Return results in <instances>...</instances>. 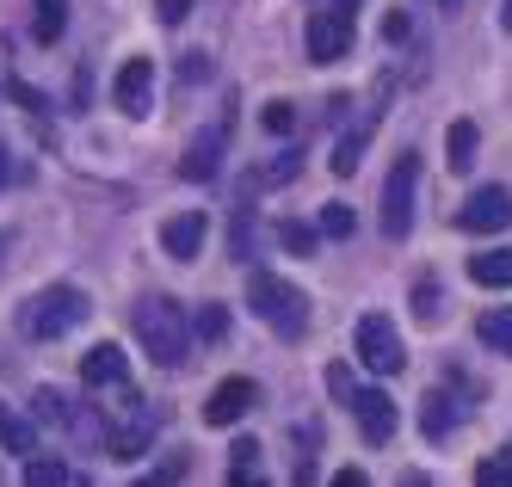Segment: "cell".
Returning a JSON list of instances; mask_svg holds the SVG:
<instances>
[{"label":"cell","mask_w":512,"mask_h":487,"mask_svg":"<svg viewBox=\"0 0 512 487\" xmlns=\"http://www.w3.org/2000/svg\"><path fill=\"white\" fill-rule=\"evenodd\" d=\"M130 321H136V346L149 352L161 370H173V364H186V352L198 346L192 340V315L173 303V296H136V309H130Z\"/></svg>","instance_id":"obj_1"},{"label":"cell","mask_w":512,"mask_h":487,"mask_svg":"<svg viewBox=\"0 0 512 487\" xmlns=\"http://www.w3.org/2000/svg\"><path fill=\"white\" fill-rule=\"evenodd\" d=\"M247 309L260 315L278 340H303V333H309V296L297 284L272 278V272H253L247 278Z\"/></svg>","instance_id":"obj_2"},{"label":"cell","mask_w":512,"mask_h":487,"mask_svg":"<svg viewBox=\"0 0 512 487\" xmlns=\"http://www.w3.org/2000/svg\"><path fill=\"white\" fill-rule=\"evenodd\" d=\"M87 290H75V284H50V290H38L31 303L19 309V333L25 340H62V333H75L81 321H87Z\"/></svg>","instance_id":"obj_3"},{"label":"cell","mask_w":512,"mask_h":487,"mask_svg":"<svg viewBox=\"0 0 512 487\" xmlns=\"http://www.w3.org/2000/svg\"><path fill=\"white\" fill-rule=\"evenodd\" d=\"M352 346H358V364L377 370V377H401V370H408V346H401V333H395V321H389L383 309L358 315Z\"/></svg>","instance_id":"obj_4"},{"label":"cell","mask_w":512,"mask_h":487,"mask_svg":"<svg viewBox=\"0 0 512 487\" xmlns=\"http://www.w3.org/2000/svg\"><path fill=\"white\" fill-rule=\"evenodd\" d=\"M414 185H420V155H401L383 179V235L389 241H408L414 229Z\"/></svg>","instance_id":"obj_5"},{"label":"cell","mask_w":512,"mask_h":487,"mask_svg":"<svg viewBox=\"0 0 512 487\" xmlns=\"http://www.w3.org/2000/svg\"><path fill=\"white\" fill-rule=\"evenodd\" d=\"M457 229L463 235H500V229H512V192H506V185H482V192L457 210Z\"/></svg>","instance_id":"obj_6"},{"label":"cell","mask_w":512,"mask_h":487,"mask_svg":"<svg viewBox=\"0 0 512 487\" xmlns=\"http://www.w3.org/2000/svg\"><path fill=\"white\" fill-rule=\"evenodd\" d=\"M112 99H118L124 118H149V111H155V62L149 56H130L118 68V81H112Z\"/></svg>","instance_id":"obj_7"},{"label":"cell","mask_w":512,"mask_h":487,"mask_svg":"<svg viewBox=\"0 0 512 487\" xmlns=\"http://www.w3.org/2000/svg\"><path fill=\"white\" fill-rule=\"evenodd\" d=\"M253 401H260V383L253 377H229V383H216L210 401H204V426H235L241 414H253Z\"/></svg>","instance_id":"obj_8"},{"label":"cell","mask_w":512,"mask_h":487,"mask_svg":"<svg viewBox=\"0 0 512 487\" xmlns=\"http://www.w3.org/2000/svg\"><path fill=\"white\" fill-rule=\"evenodd\" d=\"M204 235H210V216H204V210H179V216L161 222V253H167V259H186V266H192V259L204 253Z\"/></svg>","instance_id":"obj_9"},{"label":"cell","mask_w":512,"mask_h":487,"mask_svg":"<svg viewBox=\"0 0 512 487\" xmlns=\"http://www.w3.org/2000/svg\"><path fill=\"white\" fill-rule=\"evenodd\" d=\"M340 56H352V19H340V13H315L309 19V62H340Z\"/></svg>","instance_id":"obj_10"},{"label":"cell","mask_w":512,"mask_h":487,"mask_svg":"<svg viewBox=\"0 0 512 487\" xmlns=\"http://www.w3.org/2000/svg\"><path fill=\"white\" fill-rule=\"evenodd\" d=\"M352 414H358V432L371 438V444H389V438H395V426H401V414H395V401H389L383 389H358V401H352Z\"/></svg>","instance_id":"obj_11"},{"label":"cell","mask_w":512,"mask_h":487,"mask_svg":"<svg viewBox=\"0 0 512 487\" xmlns=\"http://www.w3.org/2000/svg\"><path fill=\"white\" fill-rule=\"evenodd\" d=\"M223 142H229V124H210V130H198L192 136V148H186V161H179V173L186 179H216V167H223Z\"/></svg>","instance_id":"obj_12"},{"label":"cell","mask_w":512,"mask_h":487,"mask_svg":"<svg viewBox=\"0 0 512 487\" xmlns=\"http://www.w3.org/2000/svg\"><path fill=\"white\" fill-rule=\"evenodd\" d=\"M124 370H130L124 346H93V352L81 358V383H87V389H105V383H124Z\"/></svg>","instance_id":"obj_13"},{"label":"cell","mask_w":512,"mask_h":487,"mask_svg":"<svg viewBox=\"0 0 512 487\" xmlns=\"http://www.w3.org/2000/svg\"><path fill=\"white\" fill-rule=\"evenodd\" d=\"M469 278L488 290H512V247H482L469 253Z\"/></svg>","instance_id":"obj_14"},{"label":"cell","mask_w":512,"mask_h":487,"mask_svg":"<svg viewBox=\"0 0 512 487\" xmlns=\"http://www.w3.org/2000/svg\"><path fill=\"white\" fill-rule=\"evenodd\" d=\"M0 451H13V457H38V420L13 414L7 401H0Z\"/></svg>","instance_id":"obj_15"},{"label":"cell","mask_w":512,"mask_h":487,"mask_svg":"<svg viewBox=\"0 0 512 487\" xmlns=\"http://www.w3.org/2000/svg\"><path fill=\"white\" fill-rule=\"evenodd\" d=\"M290 451H297V469H290V481H297V487H315V451H321V426H315V420H297V432H290Z\"/></svg>","instance_id":"obj_16"},{"label":"cell","mask_w":512,"mask_h":487,"mask_svg":"<svg viewBox=\"0 0 512 487\" xmlns=\"http://www.w3.org/2000/svg\"><path fill=\"white\" fill-rule=\"evenodd\" d=\"M229 487H272L260 475V438H235V457H229Z\"/></svg>","instance_id":"obj_17"},{"label":"cell","mask_w":512,"mask_h":487,"mask_svg":"<svg viewBox=\"0 0 512 487\" xmlns=\"http://www.w3.org/2000/svg\"><path fill=\"white\" fill-rule=\"evenodd\" d=\"M457 426V407H451V395L445 389H426V401H420V432L438 444V438H445Z\"/></svg>","instance_id":"obj_18"},{"label":"cell","mask_w":512,"mask_h":487,"mask_svg":"<svg viewBox=\"0 0 512 487\" xmlns=\"http://www.w3.org/2000/svg\"><path fill=\"white\" fill-rule=\"evenodd\" d=\"M475 340L494 346L500 358H512V309H482L475 315Z\"/></svg>","instance_id":"obj_19"},{"label":"cell","mask_w":512,"mask_h":487,"mask_svg":"<svg viewBox=\"0 0 512 487\" xmlns=\"http://www.w3.org/2000/svg\"><path fill=\"white\" fill-rule=\"evenodd\" d=\"M149 438H155V420H136V426H118L105 451H112L118 463H136V457H149Z\"/></svg>","instance_id":"obj_20"},{"label":"cell","mask_w":512,"mask_h":487,"mask_svg":"<svg viewBox=\"0 0 512 487\" xmlns=\"http://www.w3.org/2000/svg\"><path fill=\"white\" fill-rule=\"evenodd\" d=\"M445 167H451V173H469V167H475V124H469V118H457V124L445 130Z\"/></svg>","instance_id":"obj_21"},{"label":"cell","mask_w":512,"mask_h":487,"mask_svg":"<svg viewBox=\"0 0 512 487\" xmlns=\"http://www.w3.org/2000/svg\"><path fill=\"white\" fill-rule=\"evenodd\" d=\"M75 414L81 407H68V395H56V389L31 395V420H44V426H75Z\"/></svg>","instance_id":"obj_22"},{"label":"cell","mask_w":512,"mask_h":487,"mask_svg":"<svg viewBox=\"0 0 512 487\" xmlns=\"http://www.w3.org/2000/svg\"><path fill=\"white\" fill-rule=\"evenodd\" d=\"M475 487H512V444H494V451L475 463Z\"/></svg>","instance_id":"obj_23"},{"label":"cell","mask_w":512,"mask_h":487,"mask_svg":"<svg viewBox=\"0 0 512 487\" xmlns=\"http://www.w3.org/2000/svg\"><path fill=\"white\" fill-rule=\"evenodd\" d=\"M62 25H68V0H38V7H31V31H38V44H56Z\"/></svg>","instance_id":"obj_24"},{"label":"cell","mask_w":512,"mask_h":487,"mask_svg":"<svg viewBox=\"0 0 512 487\" xmlns=\"http://www.w3.org/2000/svg\"><path fill=\"white\" fill-rule=\"evenodd\" d=\"M223 333H229V309H223V303H204V309L192 315V340H198V346H216Z\"/></svg>","instance_id":"obj_25"},{"label":"cell","mask_w":512,"mask_h":487,"mask_svg":"<svg viewBox=\"0 0 512 487\" xmlns=\"http://www.w3.org/2000/svg\"><path fill=\"white\" fill-rule=\"evenodd\" d=\"M229 253H235V259H253V253H260V229H253V210H235V216H229Z\"/></svg>","instance_id":"obj_26"},{"label":"cell","mask_w":512,"mask_h":487,"mask_svg":"<svg viewBox=\"0 0 512 487\" xmlns=\"http://www.w3.org/2000/svg\"><path fill=\"white\" fill-rule=\"evenodd\" d=\"M278 247H284V253H297V259L321 253V247H315V229H309V222H297V216H284V222H278Z\"/></svg>","instance_id":"obj_27"},{"label":"cell","mask_w":512,"mask_h":487,"mask_svg":"<svg viewBox=\"0 0 512 487\" xmlns=\"http://www.w3.org/2000/svg\"><path fill=\"white\" fill-rule=\"evenodd\" d=\"M25 487H75V481H68V469L56 457H31L25 463Z\"/></svg>","instance_id":"obj_28"},{"label":"cell","mask_w":512,"mask_h":487,"mask_svg":"<svg viewBox=\"0 0 512 487\" xmlns=\"http://www.w3.org/2000/svg\"><path fill=\"white\" fill-rule=\"evenodd\" d=\"M364 136H371V130L340 136V148H334V173H340V179H352V173H358V161H364Z\"/></svg>","instance_id":"obj_29"},{"label":"cell","mask_w":512,"mask_h":487,"mask_svg":"<svg viewBox=\"0 0 512 487\" xmlns=\"http://www.w3.org/2000/svg\"><path fill=\"white\" fill-rule=\"evenodd\" d=\"M414 315H420V321H438V315H445V290H438V278H420V284H414Z\"/></svg>","instance_id":"obj_30"},{"label":"cell","mask_w":512,"mask_h":487,"mask_svg":"<svg viewBox=\"0 0 512 487\" xmlns=\"http://www.w3.org/2000/svg\"><path fill=\"white\" fill-rule=\"evenodd\" d=\"M179 475H186V457H167V463H161V469H155V475H136V481H130V487H173V481H179Z\"/></svg>","instance_id":"obj_31"},{"label":"cell","mask_w":512,"mask_h":487,"mask_svg":"<svg viewBox=\"0 0 512 487\" xmlns=\"http://www.w3.org/2000/svg\"><path fill=\"white\" fill-rule=\"evenodd\" d=\"M321 235L346 241V235H352V210H346V204H327V210H321Z\"/></svg>","instance_id":"obj_32"},{"label":"cell","mask_w":512,"mask_h":487,"mask_svg":"<svg viewBox=\"0 0 512 487\" xmlns=\"http://www.w3.org/2000/svg\"><path fill=\"white\" fill-rule=\"evenodd\" d=\"M327 395H334V401H346V407L358 401V389H352V370H346V364H327Z\"/></svg>","instance_id":"obj_33"},{"label":"cell","mask_w":512,"mask_h":487,"mask_svg":"<svg viewBox=\"0 0 512 487\" xmlns=\"http://www.w3.org/2000/svg\"><path fill=\"white\" fill-rule=\"evenodd\" d=\"M290 124H297V105H290V99H272V105H266V130H272V136H284Z\"/></svg>","instance_id":"obj_34"},{"label":"cell","mask_w":512,"mask_h":487,"mask_svg":"<svg viewBox=\"0 0 512 487\" xmlns=\"http://www.w3.org/2000/svg\"><path fill=\"white\" fill-rule=\"evenodd\" d=\"M186 13H192V0H155V19L161 25H186Z\"/></svg>","instance_id":"obj_35"},{"label":"cell","mask_w":512,"mask_h":487,"mask_svg":"<svg viewBox=\"0 0 512 487\" xmlns=\"http://www.w3.org/2000/svg\"><path fill=\"white\" fill-rule=\"evenodd\" d=\"M327 487H371V481H364V469H340V475L327 481Z\"/></svg>","instance_id":"obj_36"},{"label":"cell","mask_w":512,"mask_h":487,"mask_svg":"<svg viewBox=\"0 0 512 487\" xmlns=\"http://www.w3.org/2000/svg\"><path fill=\"white\" fill-rule=\"evenodd\" d=\"M334 13H340V19H352V13H358V0H334Z\"/></svg>","instance_id":"obj_37"},{"label":"cell","mask_w":512,"mask_h":487,"mask_svg":"<svg viewBox=\"0 0 512 487\" xmlns=\"http://www.w3.org/2000/svg\"><path fill=\"white\" fill-rule=\"evenodd\" d=\"M7 167H13V155H7V142H0V185H7Z\"/></svg>","instance_id":"obj_38"},{"label":"cell","mask_w":512,"mask_h":487,"mask_svg":"<svg viewBox=\"0 0 512 487\" xmlns=\"http://www.w3.org/2000/svg\"><path fill=\"white\" fill-rule=\"evenodd\" d=\"M401 487H432V481L426 475H401Z\"/></svg>","instance_id":"obj_39"},{"label":"cell","mask_w":512,"mask_h":487,"mask_svg":"<svg viewBox=\"0 0 512 487\" xmlns=\"http://www.w3.org/2000/svg\"><path fill=\"white\" fill-rule=\"evenodd\" d=\"M500 25H506V31H512V0H506V7H500Z\"/></svg>","instance_id":"obj_40"},{"label":"cell","mask_w":512,"mask_h":487,"mask_svg":"<svg viewBox=\"0 0 512 487\" xmlns=\"http://www.w3.org/2000/svg\"><path fill=\"white\" fill-rule=\"evenodd\" d=\"M438 7H445V13H457V7H463V0H438Z\"/></svg>","instance_id":"obj_41"}]
</instances>
